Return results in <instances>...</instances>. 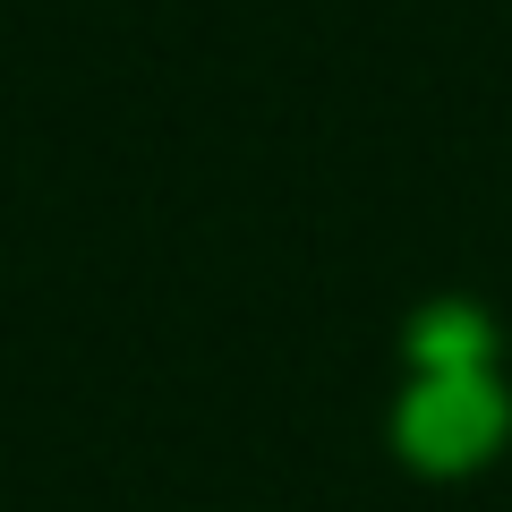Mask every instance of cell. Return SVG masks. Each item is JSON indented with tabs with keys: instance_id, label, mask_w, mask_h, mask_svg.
<instances>
[{
	"instance_id": "6da1fadb",
	"label": "cell",
	"mask_w": 512,
	"mask_h": 512,
	"mask_svg": "<svg viewBox=\"0 0 512 512\" xmlns=\"http://www.w3.org/2000/svg\"><path fill=\"white\" fill-rule=\"evenodd\" d=\"M512 436V393L495 367H453V376H410L393 402V453L419 478H461L495 461Z\"/></svg>"
},
{
	"instance_id": "7a4b0ae2",
	"label": "cell",
	"mask_w": 512,
	"mask_h": 512,
	"mask_svg": "<svg viewBox=\"0 0 512 512\" xmlns=\"http://www.w3.org/2000/svg\"><path fill=\"white\" fill-rule=\"evenodd\" d=\"M410 376H453V367H495V316L478 299H427L402 325Z\"/></svg>"
}]
</instances>
